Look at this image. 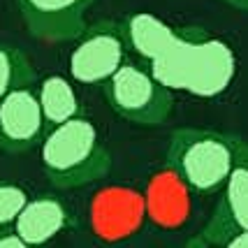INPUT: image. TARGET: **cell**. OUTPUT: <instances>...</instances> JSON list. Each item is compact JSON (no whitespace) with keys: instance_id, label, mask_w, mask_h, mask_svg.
Here are the masks:
<instances>
[{"instance_id":"cell-12","label":"cell","mask_w":248,"mask_h":248,"mask_svg":"<svg viewBox=\"0 0 248 248\" xmlns=\"http://www.w3.org/2000/svg\"><path fill=\"white\" fill-rule=\"evenodd\" d=\"M35 91H37V100H40V107H42L46 128L58 125V123L81 114L79 95H77L75 86H72V81L67 77L63 75L44 77L40 84H35Z\"/></svg>"},{"instance_id":"cell-11","label":"cell","mask_w":248,"mask_h":248,"mask_svg":"<svg viewBox=\"0 0 248 248\" xmlns=\"http://www.w3.org/2000/svg\"><path fill=\"white\" fill-rule=\"evenodd\" d=\"M144 204H146V218H151L155 225L176 227L188 218L190 190L170 167H165L162 172L151 176L144 193Z\"/></svg>"},{"instance_id":"cell-13","label":"cell","mask_w":248,"mask_h":248,"mask_svg":"<svg viewBox=\"0 0 248 248\" xmlns=\"http://www.w3.org/2000/svg\"><path fill=\"white\" fill-rule=\"evenodd\" d=\"M35 81H37V72L31 58L19 46L0 42V100L14 88L35 84Z\"/></svg>"},{"instance_id":"cell-16","label":"cell","mask_w":248,"mask_h":248,"mask_svg":"<svg viewBox=\"0 0 248 248\" xmlns=\"http://www.w3.org/2000/svg\"><path fill=\"white\" fill-rule=\"evenodd\" d=\"M227 248H248V230H241L225 244Z\"/></svg>"},{"instance_id":"cell-4","label":"cell","mask_w":248,"mask_h":248,"mask_svg":"<svg viewBox=\"0 0 248 248\" xmlns=\"http://www.w3.org/2000/svg\"><path fill=\"white\" fill-rule=\"evenodd\" d=\"M100 88L109 107L135 125H160L174 109L172 91L162 86L146 65L125 61Z\"/></svg>"},{"instance_id":"cell-17","label":"cell","mask_w":248,"mask_h":248,"mask_svg":"<svg viewBox=\"0 0 248 248\" xmlns=\"http://www.w3.org/2000/svg\"><path fill=\"white\" fill-rule=\"evenodd\" d=\"M225 5H230V7H234V10L239 12H248V0H223Z\"/></svg>"},{"instance_id":"cell-3","label":"cell","mask_w":248,"mask_h":248,"mask_svg":"<svg viewBox=\"0 0 248 248\" xmlns=\"http://www.w3.org/2000/svg\"><path fill=\"white\" fill-rule=\"evenodd\" d=\"M244 137L206 128H179L170 137L165 167H170L195 195L220 190L239 158Z\"/></svg>"},{"instance_id":"cell-9","label":"cell","mask_w":248,"mask_h":248,"mask_svg":"<svg viewBox=\"0 0 248 248\" xmlns=\"http://www.w3.org/2000/svg\"><path fill=\"white\" fill-rule=\"evenodd\" d=\"M95 0H16L31 35L46 42L75 40L86 28V12Z\"/></svg>"},{"instance_id":"cell-8","label":"cell","mask_w":248,"mask_h":248,"mask_svg":"<svg viewBox=\"0 0 248 248\" xmlns=\"http://www.w3.org/2000/svg\"><path fill=\"white\" fill-rule=\"evenodd\" d=\"M46 132L35 84L14 88L0 100V151L26 153L42 141Z\"/></svg>"},{"instance_id":"cell-10","label":"cell","mask_w":248,"mask_h":248,"mask_svg":"<svg viewBox=\"0 0 248 248\" xmlns=\"http://www.w3.org/2000/svg\"><path fill=\"white\" fill-rule=\"evenodd\" d=\"M26 246H44L72 225V211L58 195H35L19 211L12 223Z\"/></svg>"},{"instance_id":"cell-2","label":"cell","mask_w":248,"mask_h":248,"mask_svg":"<svg viewBox=\"0 0 248 248\" xmlns=\"http://www.w3.org/2000/svg\"><path fill=\"white\" fill-rule=\"evenodd\" d=\"M40 160L49 184L58 190L95 184L111 172V153L100 140L95 123L81 114L46 128Z\"/></svg>"},{"instance_id":"cell-1","label":"cell","mask_w":248,"mask_h":248,"mask_svg":"<svg viewBox=\"0 0 248 248\" xmlns=\"http://www.w3.org/2000/svg\"><path fill=\"white\" fill-rule=\"evenodd\" d=\"M128 51L144 61L162 86L195 97H218L237 77L232 46L200 26L174 28L151 12L121 21Z\"/></svg>"},{"instance_id":"cell-15","label":"cell","mask_w":248,"mask_h":248,"mask_svg":"<svg viewBox=\"0 0 248 248\" xmlns=\"http://www.w3.org/2000/svg\"><path fill=\"white\" fill-rule=\"evenodd\" d=\"M0 248H28L14 225H0Z\"/></svg>"},{"instance_id":"cell-6","label":"cell","mask_w":248,"mask_h":248,"mask_svg":"<svg viewBox=\"0 0 248 248\" xmlns=\"http://www.w3.org/2000/svg\"><path fill=\"white\" fill-rule=\"evenodd\" d=\"M241 230H248V141H241L239 158L220 186L214 216L209 218L204 230L190 239L188 246H225Z\"/></svg>"},{"instance_id":"cell-14","label":"cell","mask_w":248,"mask_h":248,"mask_svg":"<svg viewBox=\"0 0 248 248\" xmlns=\"http://www.w3.org/2000/svg\"><path fill=\"white\" fill-rule=\"evenodd\" d=\"M28 197L31 195L26 193V188L0 181V225H12L23 204L28 202Z\"/></svg>"},{"instance_id":"cell-5","label":"cell","mask_w":248,"mask_h":248,"mask_svg":"<svg viewBox=\"0 0 248 248\" xmlns=\"http://www.w3.org/2000/svg\"><path fill=\"white\" fill-rule=\"evenodd\" d=\"M70 54L72 81L84 86H102L128 61V44L119 21H95L75 37Z\"/></svg>"},{"instance_id":"cell-7","label":"cell","mask_w":248,"mask_h":248,"mask_svg":"<svg viewBox=\"0 0 248 248\" xmlns=\"http://www.w3.org/2000/svg\"><path fill=\"white\" fill-rule=\"evenodd\" d=\"M144 220H146L144 195L123 186H111L100 190L88 206V223L93 234L111 244L137 234Z\"/></svg>"}]
</instances>
